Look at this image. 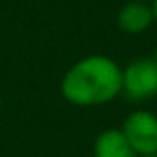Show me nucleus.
I'll use <instances>...</instances> for the list:
<instances>
[{
	"label": "nucleus",
	"instance_id": "9",
	"mask_svg": "<svg viewBox=\"0 0 157 157\" xmlns=\"http://www.w3.org/2000/svg\"><path fill=\"white\" fill-rule=\"evenodd\" d=\"M143 2H151V0H143Z\"/></svg>",
	"mask_w": 157,
	"mask_h": 157
},
{
	"label": "nucleus",
	"instance_id": "4",
	"mask_svg": "<svg viewBox=\"0 0 157 157\" xmlns=\"http://www.w3.org/2000/svg\"><path fill=\"white\" fill-rule=\"evenodd\" d=\"M117 26L121 32L129 36H137L147 32L155 24L153 20V10L149 2L143 0H129L117 10Z\"/></svg>",
	"mask_w": 157,
	"mask_h": 157
},
{
	"label": "nucleus",
	"instance_id": "10",
	"mask_svg": "<svg viewBox=\"0 0 157 157\" xmlns=\"http://www.w3.org/2000/svg\"><path fill=\"white\" fill-rule=\"evenodd\" d=\"M149 157H157V155H149Z\"/></svg>",
	"mask_w": 157,
	"mask_h": 157
},
{
	"label": "nucleus",
	"instance_id": "8",
	"mask_svg": "<svg viewBox=\"0 0 157 157\" xmlns=\"http://www.w3.org/2000/svg\"><path fill=\"white\" fill-rule=\"evenodd\" d=\"M0 113H2V100H0Z\"/></svg>",
	"mask_w": 157,
	"mask_h": 157
},
{
	"label": "nucleus",
	"instance_id": "7",
	"mask_svg": "<svg viewBox=\"0 0 157 157\" xmlns=\"http://www.w3.org/2000/svg\"><path fill=\"white\" fill-rule=\"evenodd\" d=\"M153 60L157 62V48H155V52H153Z\"/></svg>",
	"mask_w": 157,
	"mask_h": 157
},
{
	"label": "nucleus",
	"instance_id": "1",
	"mask_svg": "<svg viewBox=\"0 0 157 157\" xmlns=\"http://www.w3.org/2000/svg\"><path fill=\"white\" fill-rule=\"evenodd\" d=\"M60 94L68 104L78 107L109 104L121 96V66L104 54L84 56L62 76Z\"/></svg>",
	"mask_w": 157,
	"mask_h": 157
},
{
	"label": "nucleus",
	"instance_id": "6",
	"mask_svg": "<svg viewBox=\"0 0 157 157\" xmlns=\"http://www.w3.org/2000/svg\"><path fill=\"white\" fill-rule=\"evenodd\" d=\"M151 10H153V20H155V24H157V0H151Z\"/></svg>",
	"mask_w": 157,
	"mask_h": 157
},
{
	"label": "nucleus",
	"instance_id": "3",
	"mask_svg": "<svg viewBox=\"0 0 157 157\" xmlns=\"http://www.w3.org/2000/svg\"><path fill=\"white\" fill-rule=\"evenodd\" d=\"M125 139L137 157L157 155V115L149 109H133L125 115L121 127Z\"/></svg>",
	"mask_w": 157,
	"mask_h": 157
},
{
	"label": "nucleus",
	"instance_id": "5",
	"mask_svg": "<svg viewBox=\"0 0 157 157\" xmlns=\"http://www.w3.org/2000/svg\"><path fill=\"white\" fill-rule=\"evenodd\" d=\"M94 157H137L119 127H107L94 139Z\"/></svg>",
	"mask_w": 157,
	"mask_h": 157
},
{
	"label": "nucleus",
	"instance_id": "2",
	"mask_svg": "<svg viewBox=\"0 0 157 157\" xmlns=\"http://www.w3.org/2000/svg\"><path fill=\"white\" fill-rule=\"evenodd\" d=\"M121 94L133 101L157 98V62L151 58H135L121 68Z\"/></svg>",
	"mask_w": 157,
	"mask_h": 157
}]
</instances>
